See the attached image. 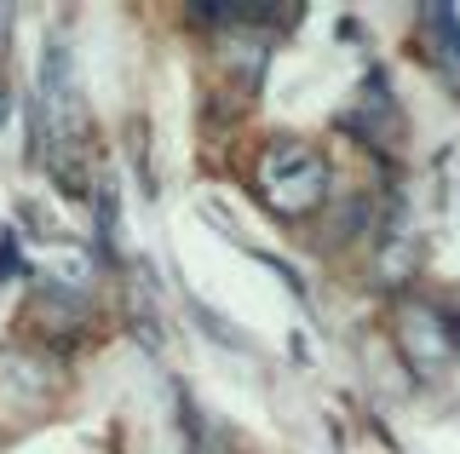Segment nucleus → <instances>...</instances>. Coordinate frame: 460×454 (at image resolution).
Segmentation results:
<instances>
[{"mask_svg": "<svg viewBox=\"0 0 460 454\" xmlns=\"http://www.w3.org/2000/svg\"><path fill=\"white\" fill-rule=\"evenodd\" d=\"M0 121H6V87H0Z\"/></svg>", "mask_w": 460, "mask_h": 454, "instance_id": "39448f33", "label": "nucleus"}, {"mask_svg": "<svg viewBox=\"0 0 460 454\" xmlns=\"http://www.w3.org/2000/svg\"><path fill=\"white\" fill-rule=\"evenodd\" d=\"M259 184H265V196L282 213H305V207H316L328 173H323V162H316L305 144H277V150L265 155V173H259Z\"/></svg>", "mask_w": 460, "mask_h": 454, "instance_id": "f257e3e1", "label": "nucleus"}, {"mask_svg": "<svg viewBox=\"0 0 460 454\" xmlns=\"http://www.w3.org/2000/svg\"><path fill=\"white\" fill-rule=\"evenodd\" d=\"M40 104H47V121L58 138L81 133V87H75V64H69L64 40H52L47 58H40Z\"/></svg>", "mask_w": 460, "mask_h": 454, "instance_id": "f03ea898", "label": "nucleus"}, {"mask_svg": "<svg viewBox=\"0 0 460 454\" xmlns=\"http://www.w3.org/2000/svg\"><path fill=\"white\" fill-rule=\"evenodd\" d=\"M426 35H438L443 40V64L449 69H460V23H455V12L449 6H426Z\"/></svg>", "mask_w": 460, "mask_h": 454, "instance_id": "7ed1b4c3", "label": "nucleus"}, {"mask_svg": "<svg viewBox=\"0 0 460 454\" xmlns=\"http://www.w3.org/2000/svg\"><path fill=\"white\" fill-rule=\"evenodd\" d=\"M0 47H6V12H0Z\"/></svg>", "mask_w": 460, "mask_h": 454, "instance_id": "20e7f679", "label": "nucleus"}]
</instances>
